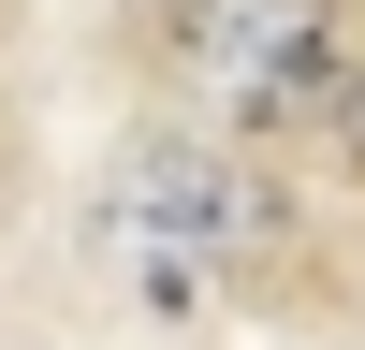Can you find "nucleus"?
I'll list each match as a JSON object with an SVG mask.
<instances>
[{"label": "nucleus", "mask_w": 365, "mask_h": 350, "mask_svg": "<svg viewBox=\"0 0 365 350\" xmlns=\"http://www.w3.org/2000/svg\"><path fill=\"white\" fill-rule=\"evenodd\" d=\"M103 233L161 292H190V277H234V262L278 233V190H263L249 161H220V146H190V132H146L132 161L103 175Z\"/></svg>", "instance_id": "nucleus-1"}, {"label": "nucleus", "mask_w": 365, "mask_h": 350, "mask_svg": "<svg viewBox=\"0 0 365 350\" xmlns=\"http://www.w3.org/2000/svg\"><path fill=\"white\" fill-rule=\"evenodd\" d=\"M190 73L220 88L249 132L351 117V15L336 0H205L190 15Z\"/></svg>", "instance_id": "nucleus-2"}]
</instances>
